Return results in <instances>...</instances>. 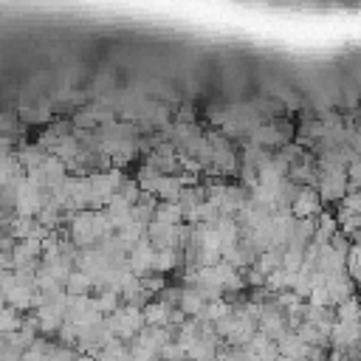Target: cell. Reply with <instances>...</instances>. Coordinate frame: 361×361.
<instances>
[{
    "mask_svg": "<svg viewBox=\"0 0 361 361\" xmlns=\"http://www.w3.org/2000/svg\"><path fill=\"white\" fill-rule=\"evenodd\" d=\"M203 307H206V299L200 290H183L180 293V313L183 316H203Z\"/></svg>",
    "mask_w": 361,
    "mask_h": 361,
    "instance_id": "3957f363",
    "label": "cell"
},
{
    "mask_svg": "<svg viewBox=\"0 0 361 361\" xmlns=\"http://www.w3.org/2000/svg\"><path fill=\"white\" fill-rule=\"evenodd\" d=\"M319 209V197H316V192L313 189H299L296 195H293V203H290V212L296 214V217H302V220H307L313 212Z\"/></svg>",
    "mask_w": 361,
    "mask_h": 361,
    "instance_id": "6da1fadb",
    "label": "cell"
},
{
    "mask_svg": "<svg viewBox=\"0 0 361 361\" xmlns=\"http://www.w3.org/2000/svg\"><path fill=\"white\" fill-rule=\"evenodd\" d=\"M175 262H178V254H175L172 248H166V251H155V259H152V271H169Z\"/></svg>",
    "mask_w": 361,
    "mask_h": 361,
    "instance_id": "277c9868",
    "label": "cell"
},
{
    "mask_svg": "<svg viewBox=\"0 0 361 361\" xmlns=\"http://www.w3.org/2000/svg\"><path fill=\"white\" fill-rule=\"evenodd\" d=\"M141 313H144V324H147V327H166L172 310H169L166 302H149Z\"/></svg>",
    "mask_w": 361,
    "mask_h": 361,
    "instance_id": "7a4b0ae2",
    "label": "cell"
}]
</instances>
